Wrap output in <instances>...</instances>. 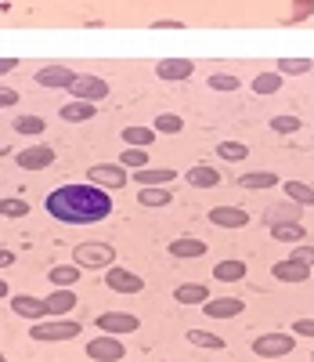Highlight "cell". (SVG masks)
Returning a JSON list of instances; mask_svg holds the SVG:
<instances>
[{"label": "cell", "mask_w": 314, "mask_h": 362, "mask_svg": "<svg viewBox=\"0 0 314 362\" xmlns=\"http://www.w3.org/2000/svg\"><path fill=\"white\" fill-rule=\"evenodd\" d=\"M44 206L61 225H98L112 214V196H109V189L87 181V185H61V189L47 192Z\"/></svg>", "instance_id": "6da1fadb"}, {"label": "cell", "mask_w": 314, "mask_h": 362, "mask_svg": "<svg viewBox=\"0 0 314 362\" xmlns=\"http://www.w3.org/2000/svg\"><path fill=\"white\" fill-rule=\"evenodd\" d=\"M80 322H73V319H61V315H47V319H37L33 326H29V337L33 341H40V344H47V341H73V337H80Z\"/></svg>", "instance_id": "7a4b0ae2"}, {"label": "cell", "mask_w": 314, "mask_h": 362, "mask_svg": "<svg viewBox=\"0 0 314 362\" xmlns=\"http://www.w3.org/2000/svg\"><path fill=\"white\" fill-rule=\"evenodd\" d=\"M73 261H76L80 268H87V272L109 268V264L116 261V250H112V243H80V247L73 250Z\"/></svg>", "instance_id": "3957f363"}, {"label": "cell", "mask_w": 314, "mask_h": 362, "mask_svg": "<svg viewBox=\"0 0 314 362\" xmlns=\"http://www.w3.org/2000/svg\"><path fill=\"white\" fill-rule=\"evenodd\" d=\"M293 348H296L293 334H260L253 341L257 358H286V355H293Z\"/></svg>", "instance_id": "277c9868"}, {"label": "cell", "mask_w": 314, "mask_h": 362, "mask_svg": "<svg viewBox=\"0 0 314 362\" xmlns=\"http://www.w3.org/2000/svg\"><path fill=\"white\" fill-rule=\"evenodd\" d=\"M87 181H94V185H102V189H123L131 181V174H127V167L123 163H94L90 170H87Z\"/></svg>", "instance_id": "5b68a950"}, {"label": "cell", "mask_w": 314, "mask_h": 362, "mask_svg": "<svg viewBox=\"0 0 314 362\" xmlns=\"http://www.w3.org/2000/svg\"><path fill=\"white\" fill-rule=\"evenodd\" d=\"M83 355H87V358H94V362H119V358H127V348L119 344V337H116V334H105V337L87 341Z\"/></svg>", "instance_id": "8992f818"}, {"label": "cell", "mask_w": 314, "mask_h": 362, "mask_svg": "<svg viewBox=\"0 0 314 362\" xmlns=\"http://www.w3.org/2000/svg\"><path fill=\"white\" fill-rule=\"evenodd\" d=\"M69 90H73V98H80V102H102V98H109V80H102V76H80L76 73Z\"/></svg>", "instance_id": "52a82bcc"}, {"label": "cell", "mask_w": 314, "mask_h": 362, "mask_svg": "<svg viewBox=\"0 0 314 362\" xmlns=\"http://www.w3.org/2000/svg\"><path fill=\"white\" fill-rule=\"evenodd\" d=\"M94 322H98V329H105V334H116V337H119V334H138V329H141V319L131 315V312H102Z\"/></svg>", "instance_id": "ba28073f"}, {"label": "cell", "mask_w": 314, "mask_h": 362, "mask_svg": "<svg viewBox=\"0 0 314 362\" xmlns=\"http://www.w3.org/2000/svg\"><path fill=\"white\" fill-rule=\"evenodd\" d=\"M54 160H58L54 145H29V148H22V153L15 156V163H18L22 170H44V167H51Z\"/></svg>", "instance_id": "9c48e42d"}, {"label": "cell", "mask_w": 314, "mask_h": 362, "mask_svg": "<svg viewBox=\"0 0 314 362\" xmlns=\"http://www.w3.org/2000/svg\"><path fill=\"white\" fill-rule=\"evenodd\" d=\"M105 286L116 290V293H141V290H145L141 276H134L131 268H119V264H109V272H105Z\"/></svg>", "instance_id": "30bf717a"}, {"label": "cell", "mask_w": 314, "mask_h": 362, "mask_svg": "<svg viewBox=\"0 0 314 362\" xmlns=\"http://www.w3.org/2000/svg\"><path fill=\"white\" fill-rule=\"evenodd\" d=\"M210 225H217V228H246L249 225V214L242 206H235V203H221V206H213L210 210Z\"/></svg>", "instance_id": "8fae6325"}, {"label": "cell", "mask_w": 314, "mask_h": 362, "mask_svg": "<svg viewBox=\"0 0 314 362\" xmlns=\"http://www.w3.org/2000/svg\"><path fill=\"white\" fill-rule=\"evenodd\" d=\"M271 276H274L278 283H307V279H310V264H307V261H296V257L274 261V264H271Z\"/></svg>", "instance_id": "7c38bea8"}, {"label": "cell", "mask_w": 314, "mask_h": 362, "mask_svg": "<svg viewBox=\"0 0 314 362\" xmlns=\"http://www.w3.org/2000/svg\"><path fill=\"white\" fill-rule=\"evenodd\" d=\"M155 76L159 80H192L195 76V62L192 58H163L155 66Z\"/></svg>", "instance_id": "4fadbf2b"}, {"label": "cell", "mask_w": 314, "mask_h": 362, "mask_svg": "<svg viewBox=\"0 0 314 362\" xmlns=\"http://www.w3.org/2000/svg\"><path fill=\"white\" fill-rule=\"evenodd\" d=\"M203 312H206V319H235V315H242L246 312V305L238 297H217V300H203Z\"/></svg>", "instance_id": "5bb4252c"}, {"label": "cell", "mask_w": 314, "mask_h": 362, "mask_svg": "<svg viewBox=\"0 0 314 362\" xmlns=\"http://www.w3.org/2000/svg\"><path fill=\"white\" fill-rule=\"evenodd\" d=\"M44 308H47V315H69V312L76 308V293H73L69 286H54V290L44 297Z\"/></svg>", "instance_id": "9a60e30c"}, {"label": "cell", "mask_w": 314, "mask_h": 362, "mask_svg": "<svg viewBox=\"0 0 314 362\" xmlns=\"http://www.w3.org/2000/svg\"><path fill=\"white\" fill-rule=\"evenodd\" d=\"M76 80V73L69 66H44L37 73V83L40 87H58V90H69V83Z\"/></svg>", "instance_id": "2e32d148"}, {"label": "cell", "mask_w": 314, "mask_h": 362, "mask_svg": "<svg viewBox=\"0 0 314 362\" xmlns=\"http://www.w3.org/2000/svg\"><path fill=\"white\" fill-rule=\"evenodd\" d=\"M11 312L18 315V319H47V308H44V300H37V297H29V293H18V297H11Z\"/></svg>", "instance_id": "e0dca14e"}, {"label": "cell", "mask_w": 314, "mask_h": 362, "mask_svg": "<svg viewBox=\"0 0 314 362\" xmlns=\"http://www.w3.org/2000/svg\"><path fill=\"white\" fill-rule=\"evenodd\" d=\"M206 243H203V239H174V243H170V257H177V261H195V257H206Z\"/></svg>", "instance_id": "ac0fdd59"}, {"label": "cell", "mask_w": 314, "mask_h": 362, "mask_svg": "<svg viewBox=\"0 0 314 362\" xmlns=\"http://www.w3.org/2000/svg\"><path fill=\"white\" fill-rule=\"evenodd\" d=\"M184 177H188V185H192V189H213V185H221V170L206 167V163H195Z\"/></svg>", "instance_id": "d6986e66"}, {"label": "cell", "mask_w": 314, "mask_h": 362, "mask_svg": "<svg viewBox=\"0 0 314 362\" xmlns=\"http://www.w3.org/2000/svg\"><path fill=\"white\" fill-rule=\"evenodd\" d=\"M138 185H174V170H167V167H138L134 174H131Z\"/></svg>", "instance_id": "ffe728a7"}, {"label": "cell", "mask_w": 314, "mask_h": 362, "mask_svg": "<svg viewBox=\"0 0 314 362\" xmlns=\"http://www.w3.org/2000/svg\"><path fill=\"white\" fill-rule=\"evenodd\" d=\"M271 235L278 239V243H300V239H307V228L300 221H271Z\"/></svg>", "instance_id": "44dd1931"}, {"label": "cell", "mask_w": 314, "mask_h": 362, "mask_svg": "<svg viewBox=\"0 0 314 362\" xmlns=\"http://www.w3.org/2000/svg\"><path fill=\"white\" fill-rule=\"evenodd\" d=\"M206 297H210V286H206V283H181V286L174 290L177 305H203Z\"/></svg>", "instance_id": "7402d4cb"}, {"label": "cell", "mask_w": 314, "mask_h": 362, "mask_svg": "<svg viewBox=\"0 0 314 362\" xmlns=\"http://www.w3.org/2000/svg\"><path fill=\"white\" fill-rule=\"evenodd\" d=\"M80 276H83V268L73 261V264H54L51 272H47V279H51V286H76L80 283Z\"/></svg>", "instance_id": "603a6c76"}, {"label": "cell", "mask_w": 314, "mask_h": 362, "mask_svg": "<svg viewBox=\"0 0 314 362\" xmlns=\"http://www.w3.org/2000/svg\"><path fill=\"white\" fill-rule=\"evenodd\" d=\"M213 279L217 283H238V279H246V261H217L213 264Z\"/></svg>", "instance_id": "cb8c5ba5"}, {"label": "cell", "mask_w": 314, "mask_h": 362, "mask_svg": "<svg viewBox=\"0 0 314 362\" xmlns=\"http://www.w3.org/2000/svg\"><path fill=\"white\" fill-rule=\"evenodd\" d=\"M138 203H141V206H167V203H174V196H170L167 185H141Z\"/></svg>", "instance_id": "d4e9b609"}, {"label": "cell", "mask_w": 314, "mask_h": 362, "mask_svg": "<svg viewBox=\"0 0 314 362\" xmlns=\"http://www.w3.org/2000/svg\"><path fill=\"white\" fill-rule=\"evenodd\" d=\"M66 124H83V119H94V102H69V105H61V112H58Z\"/></svg>", "instance_id": "484cf974"}, {"label": "cell", "mask_w": 314, "mask_h": 362, "mask_svg": "<svg viewBox=\"0 0 314 362\" xmlns=\"http://www.w3.org/2000/svg\"><path fill=\"white\" fill-rule=\"evenodd\" d=\"M314 69V62L310 58H278V76H307Z\"/></svg>", "instance_id": "4316f807"}, {"label": "cell", "mask_w": 314, "mask_h": 362, "mask_svg": "<svg viewBox=\"0 0 314 362\" xmlns=\"http://www.w3.org/2000/svg\"><path fill=\"white\" fill-rule=\"evenodd\" d=\"M188 344L206 348V351H224V337L210 334V329H188Z\"/></svg>", "instance_id": "83f0119b"}, {"label": "cell", "mask_w": 314, "mask_h": 362, "mask_svg": "<svg viewBox=\"0 0 314 362\" xmlns=\"http://www.w3.org/2000/svg\"><path fill=\"white\" fill-rule=\"evenodd\" d=\"M238 185H242V189H274V185H278V174H271V170H253V174H242Z\"/></svg>", "instance_id": "f1b7e54d"}, {"label": "cell", "mask_w": 314, "mask_h": 362, "mask_svg": "<svg viewBox=\"0 0 314 362\" xmlns=\"http://www.w3.org/2000/svg\"><path fill=\"white\" fill-rule=\"evenodd\" d=\"M286 196L296 206H310L314 203V189L307 185V181H286Z\"/></svg>", "instance_id": "f546056e"}, {"label": "cell", "mask_w": 314, "mask_h": 362, "mask_svg": "<svg viewBox=\"0 0 314 362\" xmlns=\"http://www.w3.org/2000/svg\"><path fill=\"white\" fill-rule=\"evenodd\" d=\"M123 145H138V148H148L155 141V131L152 127H123Z\"/></svg>", "instance_id": "4dcf8cb0"}, {"label": "cell", "mask_w": 314, "mask_h": 362, "mask_svg": "<svg viewBox=\"0 0 314 362\" xmlns=\"http://www.w3.org/2000/svg\"><path fill=\"white\" fill-rule=\"evenodd\" d=\"M152 131L155 134H181L184 131V119L177 112H159V116H155V124H152Z\"/></svg>", "instance_id": "1f68e13d"}, {"label": "cell", "mask_w": 314, "mask_h": 362, "mask_svg": "<svg viewBox=\"0 0 314 362\" xmlns=\"http://www.w3.org/2000/svg\"><path fill=\"white\" fill-rule=\"evenodd\" d=\"M217 156L228 160V163H242L249 156V145H242V141H221V145H217Z\"/></svg>", "instance_id": "d6a6232c"}, {"label": "cell", "mask_w": 314, "mask_h": 362, "mask_svg": "<svg viewBox=\"0 0 314 362\" xmlns=\"http://www.w3.org/2000/svg\"><path fill=\"white\" fill-rule=\"evenodd\" d=\"M119 163L127 167V170H138V167H148V148H138V145H127L123 148V156Z\"/></svg>", "instance_id": "836d02e7"}, {"label": "cell", "mask_w": 314, "mask_h": 362, "mask_svg": "<svg viewBox=\"0 0 314 362\" xmlns=\"http://www.w3.org/2000/svg\"><path fill=\"white\" fill-rule=\"evenodd\" d=\"M303 127V119L300 116H271V131H278V134H296Z\"/></svg>", "instance_id": "e575fe53"}, {"label": "cell", "mask_w": 314, "mask_h": 362, "mask_svg": "<svg viewBox=\"0 0 314 362\" xmlns=\"http://www.w3.org/2000/svg\"><path fill=\"white\" fill-rule=\"evenodd\" d=\"M29 214V203L11 196V199H0V218H25Z\"/></svg>", "instance_id": "d590c367"}, {"label": "cell", "mask_w": 314, "mask_h": 362, "mask_svg": "<svg viewBox=\"0 0 314 362\" xmlns=\"http://www.w3.org/2000/svg\"><path fill=\"white\" fill-rule=\"evenodd\" d=\"M278 87H282V76H278V73H257V80H253L257 95H274Z\"/></svg>", "instance_id": "8d00e7d4"}, {"label": "cell", "mask_w": 314, "mask_h": 362, "mask_svg": "<svg viewBox=\"0 0 314 362\" xmlns=\"http://www.w3.org/2000/svg\"><path fill=\"white\" fill-rule=\"evenodd\" d=\"M44 127H47V124H44L40 116H18V119H15V131H18V134H44Z\"/></svg>", "instance_id": "74e56055"}, {"label": "cell", "mask_w": 314, "mask_h": 362, "mask_svg": "<svg viewBox=\"0 0 314 362\" xmlns=\"http://www.w3.org/2000/svg\"><path fill=\"white\" fill-rule=\"evenodd\" d=\"M310 15H314V0H296V4H293V11H289V18H286V25L307 22Z\"/></svg>", "instance_id": "f35d334b"}, {"label": "cell", "mask_w": 314, "mask_h": 362, "mask_svg": "<svg viewBox=\"0 0 314 362\" xmlns=\"http://www.w3.org/2000/svg\"><path fill=\"white\" fill-rule=\"evenodd\" d=\"M206 83H210L213 90H238V80H235V76H228V73H213Z\"/></svg>", "instance_id": "ab89813d"}, {"label": "cell", "mask_w": 314, "mask_h": 362, "mask_svg": "<svg viewBox=\"0 0 314 362\" xmlns=\"http://www.w3.org/2000/svg\"><path fill=\"white\" fill-rule=\"evenodd\" d=\"M11 105H18V90L0 87V109H11Z\"/></svg>", "instance_id": "60d3db41"}, {"label": "cell", "mask_w": 314, "mask_h": 362, "mask_svg": "<svg viewBox=\"0 0 314 362\" xmlns=\"http://www.w3.org/2000/svg\"><path fill=\"white\" fill-rule=\"evenodd\" d=\"M293 334H296V337H314V322H310V319H296V322H293Z\"/></svg>", "instance_id": "b9f144b4"}, {"label": "cell", "mask_w": 314, "mask_h": 362, "mask_svg": "<svg viewBox=\"0 0 314 362\" xmlns=\"http://www.w3.org/2000/svg\"><path fill=\"white\" fill-rule=\"evenodd\" d=\"M152 29H184V22H170V18H159V22H152Z\"/></svg>", "instance_id": "7bdbcfd3"}, {"label": "cell", "mask_w": 314, "mask_h": 362, "mask_svg": "<svg viewBox=\"0 0 314 362\" xmlns=\"http://www.w3.org/2000/svg\"><path fill=\"white\" fill-rule=\"evenodd\" d=\"M18 69V58H0V73H11Z\"/></svg>", "instance_id": "ee69618b"}, {"label": "cell", "mask_w": 314, "mask_h": 362, "mask_svg": "<svg viewBox=\"0 0 314 362\" xmlns=\"http://www.w3.org/2000/svg\"><path fill=\"white\" fill-rule=\"evenodd\" d=\"M15 264V254L11 250H0V268H11Z\"/></svg>", "instance_id": "f6af8a7d"}, {"label": "cell", "mask_w": 314, "mask_h": 362, "mask_svg": "<svg viewBox=\"0 0 314 362\" xmlns=\"http://www.w3.org/2000/svg\"><path fill=\"white\" fill-rule=\"evenodd\" d=\"M310 257H314L310 247H300V250H296V261H307V264H310Z\"/></svg>", "instance_id": "bcb514c9"}, {"label": "cell", "mask_w": 314, "mask_h": 362, "mask_svg": "<svg viewBox=\"0 0 314 362\" xmlns=\"http://www.w3.org/2000/svg\"><path fill=\"white\" fill-rule=\"evenodd\" d=\"M8 290H11V286H8L4 279H0V300H4V297H8Z\"/></svg>", "instance_id": "7dc6e473"}, {"label": "cell", "mask_w": 314, "mask_h": 362, "mask_svg": "<svg viewBox=\"0 0 314 362\" xmlns=\"http://www.w3.org/2000/svg\"><path fill=\"white\" fill-rule=\"evenodd\" d=\"M0 362H4V355H0Z\"/></svg>", "instance_id": "c3c4849f"}]
</instances>
